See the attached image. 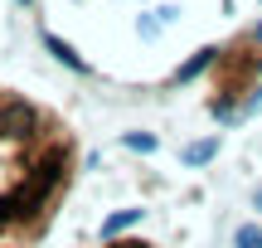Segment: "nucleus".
Here are the masks:
<instances>
[{"label":"nucleus","instance_id":"0eeeda50","mask_svg":"<svg viewBox=\"0 0 262 248\" xmlns=\"http://www.w3.org/2000/svg\"><path fill=\"white\" fill-rule=\"evenodd\" d=\"M257 39H262V25H257Z\"/></svg>","mask_w":262,"mask_h":248},{"label":"nucleus","instance_id":"7ed1b4c3","mask_svg":"<svg viewBox=\"0 0 262 248\" xmlns=\"http://www.w3.org/2000/svg\"><path fill=\"white\" fill-rule=\"evenodd\" d=\"M219 151V141L209 136V141H194V146H185V166H199V161H209V156Z\"/></svg>","mask_w":262,"mask_h":248},{"label":"nucleus","instance_id":"423d86ee","mask_svg":"<svg viewBox=\"0 0 262 248\" xmlns=\"http://www.w3.org/2000/svg\"><path fill=\"white\" fill-rule=\"evenodd\" d=\"M97 248H156V243H146V239H126V234H122V239H102Z\"/></svg>","mask_w":262,"mask_h":248},{"label":"nucleus","instance_id":"6e6552de","mask_svg":"<svg viewBox=\"0 0 262 248\" xmlns=\"http://www.w3.org/2000/svg\"><path fill=\"white\" fill-rule=\"evenodd\" d=\"M257 68H262V58H257Z\"/></svg>","mask_w":262,"mask_h":248},{"label":"nucleus","instance_id":"f257e3e1","mask_svg":"<svg viewBox=\"0 0 262 248\" xmlns=\"http://www.w3.org/2000/svg\"><path fill=\"white\" fill-rule=\"evenodd\" d=\"M78 175V146L54 112L0 88V248H39Z\"/></svg>","mask_w":262,"mask_h":248},{"label":"nucleus","instance_id":"20e7f679","mask_svg":"<svg viewBox=\"0 0 262 248\" xmlns=\"http://www.w3.org/2000/svg\"><path fill=\"white\" fill-rule=\"evenodd\" d=\"M233 243H238V248H262V229H257V224H238Z\"/></svg>","mask_w":262,"mask_h":248},{"label":"nucleus","instance_id":"f03ea898","mask_svg":"<svg viewBox=\"0 0 262 248\" xmlns=\"http://www.w3.org/2000/svg\"><path fill=\"white\" fill-rule=\"evenodd\" d=\"M44 49H49V54H58V64H68V68H83V58H78V54H73V49H68L58 34H44Z\"/></svg>","mask_w":262,"mask_h":248},{"label":"nucleus","instance_id":"39448f33","mask_svg":"<svg viewBox=\"0 0 262 248\" xmlns=\"http://www.w3.org/2000/svg\"><path fill=\"white\" fill-rule=\"evenodd\" d=\"M122 146H131V151H156L160 141H156V136H146V132H126V136H122Z\"/></svg>","mask_w":262,"mask_h":248}]
</instances>
